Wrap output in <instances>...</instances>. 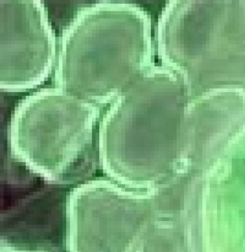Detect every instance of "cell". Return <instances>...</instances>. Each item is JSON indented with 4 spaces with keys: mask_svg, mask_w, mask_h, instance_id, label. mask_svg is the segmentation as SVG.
Returning a JSON list of instances; mask_svg holds the SVG:
<instances>
[{
    "mask_svg": "<svg viewBox=\"0 0 245 252\" xmlns=\"http://www.w3.org/2000/svg\"><path fill=\"white\" fill-rule=\"evenodd\" d=\"M99 113L98 105L60 89L40 90L15 107L11 153L44 180H63L91 145Z\"/></svg>",
    "mask_w": 245,
    "mask_h": 252,
    "instance_id": "obj_2",
    "label": "cell"
},
{
    "mask_svg": "<svg viewBox=\"0 0 245 252\" xmlns=\"http://www.w3.org/2000/svg\"><path fill=\"white\" fill-rule=\"evenodd\" d=\"M0 88L26 91L48 79L56 62L54 31L42 1H0Z\"/></svg>",
    "mask_w": 245,
    "mask_h": 252,
    "instance_id": "obj_3",
    "label": "cell"
},
{
    "mask_svg": "<svg viewBox=\"0 0 245 252\" xmlns=\"http://www.w3.org/2000/svg\"><path fill=\"white\" fill-rule=\"evenodd\" d=\"M147 16L136 4L99 1L79 10L60 39L55 88L111 103L147 74Z\"/></svg>",
    "mask_w": 245,
    "mask_h": 252,
    "instance_id": "obj_1",
    "label": "cell"
}]
</instances>
